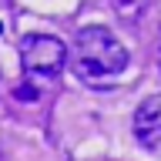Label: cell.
<instances>
[{
  "label": "cell",
  "instance_id": "cell-1",
  "mask_svg": "<svg viewBox=\"0 0 161 161\" xmlns=\"http://www.w3.org/2000/svg\"><path fill=\"white\" fill-rule=\"evenodd\" d=\"M128 47L121 44L108 27L101 24H91V27H80L77 37H74V54H70V67L80 80H101V77H114L128 67Z\"/></svg>",
  "mask_w": 161,
  "mask_h": 161
},
{
  "label": "cell",
  "instance_id": "cell-2",
  "mask_svg": "<svg viewBox=\"0 0 161 161\" xmlns=\"http://www.w3.org/2000/svg\"><path fill=\"white\" fill-rule=\"evenodd\" d=\"M67 44L50 34H27L20 40V64L34 77H57L67 67Z\"/></svg>",
  "mask_w": 161,
  "mask_h": 161
},
{
  "label": "cell",
  "instance_id": "cell-3",
  "mask_svg": "<svg viewBox=\"0 0 161 161\" xmlns=\"http://www.w3.org/2000/svg\"><path fill=\"white\" fill-rule=\"evenodd\" d=\"M134 141L151 154H161V94H151L134 111Z\"/></svg>",
  "mask_w": 161,
  "mask_h": 161
},
{
  "label": "cell",
  "instance_id": "cell-4",
  "mask_svg": "<svg viewBox=\"0 0 161 161\" xmlns=\"http://www.w3.org/2000/svg\"><path fill=\"white\" fill-rule=\"evenodd\" d=\"M151 0H111V10L118 14L124 24H138L144 14H148Z\"/></svg>",
  "mask_w": 161,
  "mask_h": 161
},
{
  "label": "cell",
  "instance_id": "cell-5",
  "mask_svg": "<svg viewBox=\"0 0 161 161\" xmlns=\"http://www.w3.org/2000/svg\"><path fill=\"white\" fill-rule=\"evenodd\" d=\"M14 94H17L20 101H24V97H27V101H34V97H37V91H34V87H17Z\"/></svg>",
  "mask_w": 161,
  "mask_h": 161
},
{
  "label": "cell",
  "instance_id": "cell-6",
  "mask_svg": "<svg viewBox=\"0 0 161 161\" xmlns=\"http://www.w3.org/2000/svg\"><path fill=\"white\" fill-rule=\"evenodd\" d=\"M158 67H161V57H158Z\"/></svg>",
  "mask_w": 161,
  "mask_h": 161
},
{
  "label": "cell",
  "instance_id": "cell-7",
  "mask_svg": "<svg viewBox=\"0 0 161 161\" xmlns=\"http://www.w3.org/2000/svg\"><path fill=\"white\" fill-rule=\"evenodd\" d=\"M0 30H3V24H0Z\"/></svg>",
  "mask_w": 161,
  "mask_h": 161
}]
</instances>
